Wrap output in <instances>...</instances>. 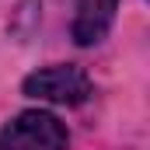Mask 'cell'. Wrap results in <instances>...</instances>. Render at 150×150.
<instances>
[{
    "label": "cell",
    "instance_id": "1",
    "mask_svg": "<svg viewBox=\"0 0 150 150\" xmlns=\"http://www.w3.org/2000/svg\"><path fill=\"white\" fill-rule=\"evenodd\" d=\"M70 133L52 112H21L0 129V150H67Z\"/></svg>",
    "mask_w": 150,
    "mask_h": 150
},
{
    "label": "cell",
    "instance_id": "2",
    "mask_svg": "<svg viewBox=\"0 0 150 150\" xmlns=\"http://www.w3.org/2000/svg\"><path fill=\"white\" fill-rule=\"evenodd\" d=\"M91 77L80 67H45L25 77V94L38 101H52V105H84L91 98Z\"/></svg>",
    "mask_w": 150,
    "mask_h": 150
},
{
    "label": "cell",
    "instance_id": "3",
    "mask_svg": "<svg viewBox=\"0 0 150 150\" xmlns=\"http://www.w3.org/2000/svg\"><path fill=\"white\" fill-rule=\"evenodd\" d=\"M119 0H77V18H74V38L80 45L101 42L108 25L115 18Z\"/></svg>",
    "mask_w": 150,
    "mask_h": 150
}]
</instances>
